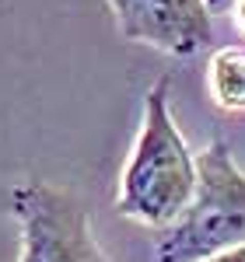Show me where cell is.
<instances>
[{"instance_id":"4","label":"cell","mask_w":245,"mask_h":262,"mask_svg":"<svg viewBox=\"0 0 245 262\" xmlns=\"http://www.w3.org/2000/svg\"><path fill=\"white\" fill-rule=\"evenodd\" d=\"M126 42L154 46L168 56H196L214 28L203 0H109Z\"/></svg>"},{"instance_id":"7","label":"cell","mask_w":245,"mask_h":262,"mask_svg":"<svg viewBox=\"0 0 245 262\" xmlns=\"http://www.w3.org/2000/svg\"><path fill=\"white\" fill-rule=\"evenodd\" d=\"M203 4H207L210 14H221V11H228V7H235L238 0H203Z\"/></svg>"},{"instance_id":"3","label":"cell","mask_w":245,"mask_h":262,"mask_svg":"<svg viewBox=\"0 0 245 262\" xmlns=\"http://www.w3.org/2000/svg\"><path fill=\"white\" fill-rule=\"evenodd\" d=\"M11 213L21 227L18 262H109L84 206L49 182H18L11 189Z\"/></svg>"},{"instance_id":"1","label":"cell","mask_w":245,"mask_h":262,"mask_svg":"<svg viewBox=\"0 0 245 262\" xmlns=\"http://www.w3.org/2000/svg\"><path fill=\"white\" fill-rule=\"evenodd\" d=\"M168 88L172 81L161 77L144 95V122L133 154L122 168L119 200H116V210L122 217L158 231L172 227L189 210L200 182L196 158L172 119Z\"/></svg>"},{"instance_id":"2","label":"cell","mask_w":245,"mask_h":262,"mask_svg":"<svg viewBox=\"0 0 245 262\" xmlns=\"http://www.w3.org/2000/svg\"><path fill=\"white\" fill-rule=\"evenodd\" d=\"M196 196L154 245L158 262H207L221 252L245 248V171L221 137L196 158Z\"/></svg>"},{"instance_id":"8","label":"cell","mask_w":245,"mask_h":262,"mask_svg":"<svg viewBox=\"0 0 245 262\" xmlns=\"http://www.w3.org/2000/svg\"><path fill=\"white\" fill-rule=\"evenodd\" d=\"M235 18H238V25H242V32H245V0L235 4Z\"/></svg>"},{"instance_id":"6","label":"cell","mask_w":245,"mask_h":262,"mask_svg":"<svg viewBox=\"0 0 245 262\" xmlns=\"http://www.w3.org/2000/svg\"><path fill=\"white\" fill-rule=\"evenodd\" d=\"M207 262H245V248H231V252H221V255H214V259Z\"/></svg>"},{"instance_id":"5","label":"cell","mask_w":245,"mask_h":262,"mask_svg":"<svg viewBox=\"0 0 245 262\" xmlns=\"http://www.w3.org/2000/svg\"><path fill=\"white\" fill-rule=\"evenodd\" d=\"M210 95L224 112H245V53L217 49L210 56Z\"/></svg>"}]
</instances>
